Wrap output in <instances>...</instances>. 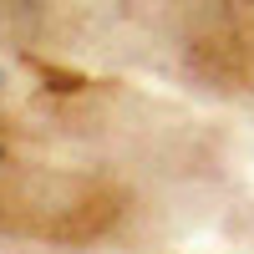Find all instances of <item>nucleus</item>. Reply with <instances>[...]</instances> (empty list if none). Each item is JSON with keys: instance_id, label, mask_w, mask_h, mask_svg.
Segmentation results:
<instances>
[{"instance_id": "obj_1", "label": "nucleus", "mask_w": 254, "mask_h": 254, "mask_svg": "<svg viewBox=\"0 0 254 254\" xmlns=\"http://www.w3.org/2000/svg\"><path fill=\"white\" fill-rule=\"evenodd\" d=\"M0 168H5V147H0Z\"/></svg>"}]
</instances>
